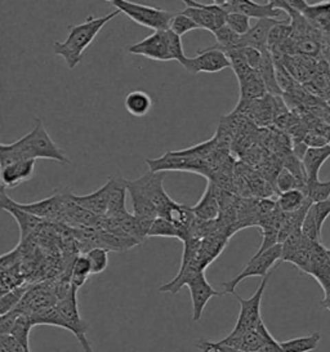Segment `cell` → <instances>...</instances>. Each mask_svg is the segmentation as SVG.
<instances>
[{"label":"cell","mask_w":330,"mask_h":352,"mask_svg":"<svg viewBox=\"0 0 330 352\" xmlns=\"http://www.w3.org/2000/svg\"><path fill=\"white\" fill-rule=\"evenodd\" d=\"M124 106L129 114L135 118H144L150 113L153 107V100L146 92L133 91L126 94Z\"/></svg>","instance_id":"obj_26"},{"label":"cell","mask_w":330,"mask_h":352,"mask_svg":"<svg viewBox=\"0 0 330 352\" xmlns=\"http://www.w3.org/2000/svg\"><path fill=\"white\" fill-rule=\"evenodd\" d=\"M280 21L281 20H271V19L258 20L257 23L252 26V29L248 34L244 36H240L239 48L252 47V48L259 50L261 52H266L268 51L267 43L270 32Z\"/></svg>","instance_id":"obj_18"},{"label":"cell","mask_w":330,"mask_h":352,"mask_svg":"<svg viewBox=\"0 0 330 352\" xmlns=\"http://www.w3.org/2000/svg\"><path fill=\"white\" fill-rule=\"evenodd\" d=\"M110 197H109V208H107V218L120 217L129 213L125 207V197L128 192L126 181L123 177L110 176Z\"/></svg>","instance_id":"obj_20"},{"label":"cell","mask_w":330,"mask_h":352,"mask_svg":"<svg viewBox=\"0 0 330 352\" xmlns=\"http://www.w3.org/2000/svg\"><path fill=\"white\" fill-rule=\"evenodd\" d=\"M186 287L191 294L192 303V320L199 321L203 316L208 302L213 297L225 296L223 292H217L206 280V272H200L186 283Z\"/></svg>","instance_id":"obj_13"},{"label":"cell","mask_w":330,"mask_h":352,"mask_svg":"<svg viewBox=\"0 0 330 352\" xmlns=\"http://www.w3.org/2000/svg\"><path fill=\"white\" fill-rule=\"evenodd\" d=\"M195 217L203 222H214L221 217V188L212 179L208 181V186L196 203L191 207Z\"/></svg>","instance_id":"obj_14"},{"label":"cell","mask_w":330,"mask_h":352,"mask_svg":"<svg viewBox=\"0 0 330 352\" xmlns=\"http://www.w3.org/2000/svg\"><path fill=\"white\" fill-rule=\"evenodd\" d=\"M184 3L187 8L182 13L195 22L200 29L213 34L226 25L228 13L219 4H217L216 0L210 1L209 4L194 0H185Z\"/></svg>","instance_id":"obj_7"},{"label":"cell","mask_w":330,"mask_h":352,"mask_svg":"<svg viewBox=\"0 0 330 352\" xmlns=\"http://www.w3.org/2000/svg\"><path fill=\"white\" fill-rule=\"evenodd\" d=\"M328 254H329V257H330V249H328Z\"/></svg>","instance_id":"obj_47"},{"label":"cell","mask_w":330,"mask_h":352,"mask_svg":"<svg viewBox=\"0 0 330 352\" xmlns=\"http://www.w3.org/2000/svg\"><path fill=\"white\" fill-rule=\"evenodd\" d=\"M29 290L30 289L28 287H21L20 285V287H17V288L8 292L7 294H3L1 300H0V309H1L0 314L4 315L7 312H10V311L17 309L22 300L25 298V296L28 294Z\"/></svg>","instance_id":"obj_35"},{"label":"cell","mask_w":330,"mask_h":352,"mask_svg":"<svg viewBox=\"0 0 330 352\" xmlns=\"http://www.w3.org/2000/svg\"><path fill=\"white\" fill-rule=\"evenodd\" d=\"M281 258H283V245L281 244L267 249L266 252H263L261 254H254L245 265V267L240 271L239 275L222 284L223 294H234L235 296L237 285L248 278H253V276H259L262 279L266 278L270 275V270L272 269L278 261H281Z\"/></svg>","instance_id":"obj_4"},{"label":"cell","mask_w":330,"mask_h":352,"mask_svg":"<svg viewBox=\"0 0 330 352\" xmlns=\"http://www.w3.org/2000/svg\"><path fill=\"white\" fill-rule=\"evenodd\" d=\"M128 51L135 56H142L154 61H172L168 44V32H154L144 41L131 45Z\"/></svg>","instance_id":"obj_12"},{"label":"cell","mask_w":330,"mask_h":352,"mask_svg":"<svg viewBox=\"0 0 330 352\" xmlns=\"http://www.w3.org/2000/svg\"><path fill=\"white\" fill-rule=\"evenodd\" d=\"M109 197H110V182L107 181L102 187L97 191L91 192L88 195H75L72 194V199L75 204H78L82 209L91 212L96 216L106 217L107 208H109Z\"/></svg>","instance_id":"obj_19"},{"label":"cell","mask_w":330,"mask_h":352,"mask_svg":"<svg viewBox=\"0 0 330 352\" xmlns=\"http://www.w3.org/2000/svg\"><path fill=\"white\" fill-rule=\"evenodd\" d=\"M309 200L305 191H302L299 188H294V190H290L287 192L278 194L276 204L283 213H294L303 207Z\"/></svg>","instance_id":"obj_28"},{"label":"cell","mask_w":330,"mask_h":352,"mask_svg":"<svg viewBox=\"0 0 330 352\" xmlns=\"http://www.w3.org/2000/svg\"><path fill=\"white\" fill-rule=\"evenodd\" d=\"M306 185H307V182L298 179L287 168H283L275 178V186L278 188V194L287 192V191L294 190V188H299V190L305 191Z\"/></svg>","instance_id":"obj_33"},{"label":"cell","mask_w":330,"mask_h":352,"mask_svg":"<svg viewBox=\"0 0 330 352\" xmlns=\"http://www.w3.org/2000/svg\"><path fill=\"white\" fill-rule=\"evenodd\" d=\"M226 54L228 60H230V63H231V69L234 70V73L236 75L237 82H241L244 78H247L248 75L253 72L250 69V66L248 65L244 56L240 52V50L228 51Z\"/></svg>","instance_id":"obj_37"},{"label":"cell","mask_w":330,"mask_h":352,"mask_svg":"<svg viewBox=\"0 0 330 352\" xmlns=\"http://www.w3.org/2000/svg\"><path fill=\"white\" fill-rule=\"evenodd\" d=\"M185 249L182 254V261H181V267L177 274L175 279L170 280L164 285L159 288V293H170V294H177L179 290L182 289L186 285V283L191 278H194L200 272H206V269L203 267L199 253H200V245H201V239L188 238L184 243Z\"/></svg>","instance_id":"obj_5"},{"label":"cell","mask_w":330,"mask_h":352,"mask_svg":"<svg viewBox=\"0 0 330 352\" xmlns=\"http://www.w3.org/2000/svg\"><path fill=\"white\" fill-rule=\"evenodd\" d=\"M34 327H35V325H34V322H32L30 315L21 312V315L19 316L17 321H16L14 328H13V331H12L10 334H12L17 341H20L26 349L31 350L30 333L31 329H32Z\"/></svg>","instance_id":"obj_32"},{"label":"cell","mask_w":330,"mask_h":352,"mask_svg":"<svg viewBox=\"0 0 330 352\" xmlns=\"http://www.w3.org/2000/svg\"><path fill=\"white\" fill-rule=\"evenodd\" d=\"M0 207H1L4 212L10 213V216L16 219V222H17V225L20 228L21 240H25V239L28 238L31 232L39 228L41 223H43V221H44V219L36 217V216L31 214L29 212H25V210H22V209L17 207L16 201L12 200L7 195L6 188L3 186H1V190H0Z\"/></svg>","instance_id":"obj_15"},{"label":"cell","mask_w":330,"mask_h":352,"mask_svg":"<svg viewBox=\"0 0 330 352\" xmlns=\"http://www.w3.org/2000/svg\"><path fill=\"white\" fill-rule=\"evenodd\" d=\"M0 344H1V350L4 352H31V350L26 349L12 334L0 336Z\"/></svg>","instance_id":"obj_43"},{"label":"cell","mask_w":330,"mask_h":352,"mask_svg":"<svg viewBox=\"0 0 330 352\" xmlns=\"http://www.w3.org/2000/svg\"><path fill=\"white\" fill-rule=\"evenodd\" d=\"M227 13H243L249 19L257 20H278V17L285 13L275 7V1L256 3L252 0H216Z\"/></svg>","instance_id":"obj_10"},{"label":"cell","mask_w":330,"mask_h":352,"mask_svg":"<svg viewBox=\"0 0 330 352\" xmlns=\"http://www.w3.org/2000/svg\"><path fill=\"white\" fill-rule=\"evenodd\" d=\"M120 13L122 12L116 10L109 14H104L102 17L89 16L82 23L72 26L65 42H54L52 44L53 52L56 56H60L65 60L70 70L75 69L82 63V53L96 39L98 32Z\"/></svg>","instance_id":"obj_1"},{"label":"cell","mask_w":330,"mask_h":352,"mask_svg":"<svg viewBox=\"0 0 330 352\" xmlns=\"http://www.w3.org/2000/svg\"><path fill=\"white\" fill-rule=\"evenodd\" d=\"M258 73L261 75L263 83L267 88L268 94H271V96H281L283 94L281 89L278 88L274 56L270 51L263 53V63L261 65Z\"/></svg>","instance_id":"obj_27"},{"label":"cell","mask_w":330,"mask_h":352,"mask_svg":"<svg viewBox=\"0 0 330 352\" xmlns=\"http://www.w3.org/2000/svg\"><path fill=\"white\" fill-rule=\"evenodd\" d=\"M78 290H79L78 288L72 285L66 297L58 300L56 307H57V310L60 311V314L66 321V324L69 327V331H72V334L76 337V340L82 344L84 352H93L92 346L87 340L88 324L82 320L80 312H79V307H78V300H76Z\"/></svg>","instance_id":"obj_8"},{"label":"cell","mask_w":330,"mask_h":352,"mask_svg":"<svg viewBox=\"0 0 330 352\" xmlns=\"http://www.w3.org/2000/svg\"><path fill=\"white\" fill-rule=\"evenodd\" d=\"M240 87V100L241 101H257L267 97L268 91L266 85L263 83L262 78L258 72H252L244 78L241 82H239Z\"/></svg>","instance_id":"obj_23"},{"label":"cell","mask_w":330,"mask_h":352,"mask_svg":"<svg viewBox=\"0 0 330 352\" xmlns=\"http://www.w3.org/2000/svg\"><path fill=\"white\" fill-rule=\"evenodd\" d=\"M197 347L203 352H223L221 351L219 349H217L216 346L213 344V342L206 341V340L199 342V343H197Z\"/></svg>","instance_id":"obj_44"},{"label":"cell","mask_w":330,"mask_h":352,"mask_svg":"<svg viewBox=\"0 0 330 352\" xmlns=\"http://www.w3.org/2000/svg\"><path fill=\"white\" fill-rule=\"evenodd\" d=\"M148 238H175L185 243L186 240L190 238V234L184 228L175 226V223L169 222L168 219L157 217L150 228Z\"/></svg>","instance_id":"obj_24"},{"label":"cell","mask_w":330,"mask_h":352,"mask_svg":"<svg viewBox=\"0 0 330 352\" xmlns=\"http://www.w3.org/2000/svg\"><path fill=\"white\" fill-rule=\"evenodd\" d=\"M330 216V199L321 203H312L302 225V232L314 243H321L322 226Z\"/></svg>","instance_id":"obj_17"},{"label":"cell","mask_w":330,"mask_h":352,"mask_svg":"<svg viewBox=\"0 0 330 352\" xmlns=\"http://www.w3.org/2000/svg\"><path fill=\"white\" fill-rule=\"evenodd\" d=\"M330 157V145L321 147H309L306 155L302 159V166L307 181H318L320 169Z\"/></svg>","instance_id":"obj_22"},{"label":"cell","mask_w":330,"mask_h":352,"mask_svg":"<svg viewBox=\"0 0 330 352\" xmlns=\"http://www.w3.org/2000/svg\"><path fill=\"white\" fill-rule=\"evenodd\" d=\"M213 35L216 38V44L212 45V48L219 50L225 53L232 50H239L240 36L232 32L227 25L213 32Z\"/></svg>","instance_id":"obj_30"},{"label":"cell","mask_w":330,"mask_h":352,"mask_svg":"<svg viewBox=\"0 0 330 352\" xmlns=\"http://www.w3.org/2000/svg\"><path fill=\"white\" fill-rule=\"evenodd\" d=\"M0 352H4V351H1V350H0Z\"/></svg>","instance_id":"obj_48"},{"label":"cell","mask_w":330,"mask_h":352,"mask_svg":"<svg viewBox=\"0 0 330 352\" xmlns=\"http://www.w3.org/2000/svg\"><path fill=\"white\" fill-rule=\"evenodd\" d=\"M213 344L216 346L217 349H219L221 351L223 352H249L241 351V350H236V349H232V347H227V346H222V344H219L218 342H213Z\"/></svg>","instance_id":"obj_45"},{"label":"cell","mask_w":330,"mask_h":352,"mask_svg":"<svg viewBox=\"0 0 330 352\" xmlns=\"http://www.w3.org/2000/svg\"><path fill=\"white\" fill-rule=\"evenodd\" d=\"M126 186H128V194L132 200V207H133L134 217L142 221H148V222H154L156 218L159 217L157 210L155 209L154 206L146 199V197L140 194L135 188L128 185L126 181Z\"/></svg>","instance_id":"obj_25"},{"label":"cell","mask_w":330,"mask_h":352,"mask_svg":"<svg viewBox=\"0 0 330 352\" xmlns=\"http://www.w3.org/2000/svg\"><path fill=\"white\" fill-rule=\"evenodd\" d=\"M226 25L239 36H244L252 29L250 19L243 13H228Z\"/></svg>","instance_id":"obj_39"},{"label":"cell","mask_w":330,"mask_h":352,"mask_svg":"<svg viewBox=\"0 0 330 352\" xmlns=\"http://www.w3.org/2000/svg\"><path fill=\"white\" fill-rule=\"evenodd\" d=\"M321 306H322L324 309L330 311V293L324 294V298L321 300Z\"/></svg>","instance_id":"obj_46"},{"label":"cell","mask_w":330,"mask_h":352,"mask_svg":"<svg viewBox=\"0 0 330 352\" xmlns=\"http://www.w3.org/2000/svg\"><path fill=\"white\" fill-rule=\"evenodd\" d=\"M36 160H23L20 163L1 169V186L7 188H16L22 184L30 181L35 170Z\"/></svg>","instance_id":"obj_21"},{"label":"cell","mask_w":330,"mask_h":352,"mask_svg":"<svg viewBox=\"0 0 330 352\" xmlns=\"http://www.w3.org/2000/svg\"><path fill=\"white\" fill-rule=\"evenodd\" d=\"M305 194L312 203H321V201L329 200L330 179L325 181V182H321L320 179H318V181H307Z\"/></svg>","instance_id":"obj_34"},{"label":"cell","mask_w":330,"mask_h":352,"mask_svg":"<svg viewBox=\"0 0 330 352\" xmlns=\"http://www.w3.org/2000/svg\"><path fill=\"white\" fill-rule=\"evenodd\" d=\"M197 29H200V28L182 12L175 13V19L170 22V28H169L170 32H175V35H178L181 38L187 32H194Z\"/></svg>","instance_id":"obj_38"},{"label":"cell","mask_w":330,"mask_h":352,"mask_svg":"<svg viewBox=\"0 0 330 352\" xmlns=\"http://www.w3.org/2000/svg\"><path fill=\"white\" fill-rule=\"evenodd\" d=\"M12 145L20 153L23 160L48 159L60 164H72V160L65 155V153L48 135L41 119L35 120L31 132L12 142Z\"/></svg>","instance_id":"obj_2"},{"label":"cell","mask_w":330,"mask_h":352,"mask_svg":"<svg viewBox=\"0 0 330 352\" xmlns=\"http://www.w3.org/2000/svg\"><path fill=\"white\" fill-rule=\"evenodd\" d=\"M268 278H270V275L262 279L258 289L254 292V294L250 298L245 300V298L240 297L239 294H235L236 300L240 303V312L237 316L235 328L227 337L234 338V337H239L252 329H257L258 325L263 321L261 316V305H262L265 290L267 287Z\"/></svg>","instance_id":"obj_6"},{"label":"cell","mask_w":330,"mask_h":352,"mask_svg":"<svg viewBox=\"0 0 330 352\" xmlns=\"http://www.w3.org/2000/svg\"><path fill=\"white\" fill-rule=\"evenodd\" d=\"M109 252L104 248H93L85 253V257L89 261L92 275L101 274L109 266Z\"/></svg>","instance_id":"obj_36"},{"label":"cell","mask_w":330,"mask_h":352,"mask_svg":"<svg viewBox=\"0 0 330 352\" xmlns=\"http://www.w3.org/2000/svg\"><path fill=\"white\" fill-rule=\"evenodd\" d=\"M128 185L135 188L154 206L159 217L164 212L165 208L173 201V199L165 191L163 173H154L150 170L134 181H128Z\"/></svg>","instance_id":"obj_9"},{"label":"cell","mask_w":330,"mask_h":352,"mask_svg":"<svg viewBox=\"0 0 330 352\" xmlns=\"http://www.w3.org/2000/svg\"><path fill=\"white\" fill-rule=\"evenodd\" d=\"M184 67L191 74H216L231 67V63L226 53L208 47L199 50L196 57H188Z\"/></svg>","instance_id":"obj_11"},{"label":"cell","mask_w":330,"mask_h":352,"mask_svg":"<svg viewBox=\"0 0 330 352\" xmlns=\"http://www.w3.org/2000/svg\"><path fill=\"white\" fill-rule=\"evenodd\" d=\"M89 275H92V270H91V265L89 261L85 257V254L76 257L74 263H72V280L70 284L75 288H80L85 281L89 278Z\"/></svg>","instance_id":"obj_31"},{"label":"cell","mask_w":330,"mask_h":352,"mask_svg":"<svg viewBox=\"0 0 330 352\" xmlns=\"http://www.w3.org/2000/svg\"><path fill=\"white\" fill-rule=\"evenodd\" d=\"M271 338H272L271 333L268 331L267 327L262 321L258 325L257 329H252L234 338L225 337L223 340L218 341V343L222 346L241 350V351L258 352L261 350V347Z\"/></svg>","instance_id":"obj_16"},{"label":"cell","mask_w":330,"mask_h":352,"mask_svg":"<svg viewBox=\"0 0 330 352\" xmlns=\"http://www.w3.org/2000/svg\"><path fill=\"white\" fill-rule=\"evenodd\" d=\"M168 44H169V52H170L172 61H177L184 66L188 57L186 56L185 51H184V44H182L181 36L168 30Z\"/></svg>","instance_id":"obj_40"},{"label":"cell","mask_w":330,"mask_h":352,"mask_svg":"<svg viewBox=\"0 0 330 352\" xmlns=\"http://www.w3.org/2000/svg\"><path fill=\"white\" fill-rule=\"evenodd\" d=\"M320 341L321 334L319 331H315L306 337L280 342V346L283 349V352H311L315 351L319 347Z\"/></svg>","instance_id":"obj_29"},{"label":"cell","mask_w":330,"mask_h":352,"mask_svg":"<svg viewBox=\"0 0 330 352\" xmlns=\"http://www.w3.org/2000/svg\"><path fill=\"white\" fill-rule=\"evenodd\" d=\"M109 3H111L118 11L128 16L132 21L154 32H168L170 28V22L175 16L173 12L132 3L128 0H110Z\"/></svg>","instance_id":"obj_3"},{"label":"cell","mask_w":330,"mask_h":352,"mask_svg":"<svg viewBox=\"0 0 330 352\" xmlns=\"http://www.w3.org/2000/svg\"><path fill=\"white\" fill-rule=\"evenodd\" d=\"M241 54L244 56V58L247 60L248 65L250 66L252 70L258 72L261 65L263 63V53L259 50L252 48V47H245V48H239Z\"/></svg>","instance_id":"obj_41"},{"label":"cell","mask_w":330,"mask_h":352,"mask_svg":"<svg viewBox=\"0 0 330 352\" xmlns=\"http://www.w3.org/2000/svg\"><path fill=\"white\" fill-rule=\"evenodd\" d=\"M20 315L21 311L19 309H14V310L10 311L0 316V336L12 333L14 328V324Z\"/></svg>","instance_id":"obj_42"}]
</instances>
